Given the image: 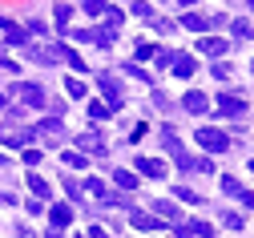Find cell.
<instances>
[{"instance_id":"6da1fadb","label":"cell","mask_w":254,"mask_h":238,"mask_svg":"<svg viewBox=\"0 0 254 238\" xmlns=\"http://www.w3.org/2000/svg\"><path fill=\"white\" fill-rule=\"evenodd\" d=\"M198 146L210 150V154H226L230 150V138L222 129H210V125H198Z\"/></svg>"},{"instance_id":"7a4b0ae2","label":"cell","mask_w":254,"mask_h":238,"mask_svg":"<svg viewBox=\"0 0 254 238\" xmlns=\"http://www.w3.org/2000/svg\"><path fill=\"white\" fill-rule=\"evenodd\" d=\"M97 85H101V93H105L109 113H117V109H121V81H117L113 73H101V77H97Z\"/></svg>"},{"instance_id":"3957f363","label":"cell","mask_w":254,"mask_h":238,"mask_svg":"<svg viewBox=\"0 0 254 238\" xmlns=\"http://www.w3.org/2000/svg\"><path fill=\"white\" fill-rule=\"evenodd\" d=\"M49 238H61V230H65L73 222V206H65V202H57V206H49Z\"/></svg>"},{"instance_id":"277c9868","label":"cell","mask_w":254,"mask_h":238,"mask_svg":"<svg viewBox=\"0 0 254 238\" xmlns=\"http://www.w3.org/2000/svg\"><path fill=\"white\" fill-rule=\"evenodd\" d=\"M174 234H178V238H210V234H214V226H210V222H202V218H186L182 226H174Z\"/></svg>"},{"instance_id":"5b68a950","label":"cell","mask_w":254,"mask_h":238,"mask_svg":"<svg viewBox=\"0 0 254 238\" xmlns=\"http://www.w3.org/2000/svg\"><path fill=\"white\" fill-rule=\"evenodd\" d=\"M12 93H20V101L24 105H33V109H41V105H49V97H45V89L41 85H33V81H20Z\"/></svg>"},{"instance_id":"8992f818","label":"cell","mask_w":254,"mask_h":238,"mask_svg":"<svg viewBox=\"0 0 254 238\" xmlns=\"http://www.w3.org/2000/svg\"><path fill=\"white\" fill-rule=\"evenodd\" d=\"M37 133L33 129H8V125H0V142L12 146V150H28V142H33Z\"/></svg>"},{"instance_id":"52a82bcc","label":"cell","mask_w":254,"mask_h":238,"mask_svg":"<svg viewBox=\"0 0 254 238\" xmlns=\"http://www.w3.org/2000/svg\"><path fill=\"white\" fill-rule=\"evenodd\" d=\"M33 133H37V138H45V142H65V121H61V117H45Z\"/></svg>"},{"instance_id":"ba28073f","label":"cell","mask_w":254,"mask_h":238,"mask_svg":"<svg viewBox=\"0 0 254 238\" xmlns=\"http://www.w3.org/2000/svg\"><path fill=\"white\" fill-rule=\"evenodd\" d=\"M129 226H133V230L153 234V230H162V226H170V222H162L157 214H145V210H133V214H129Z\"/></svg>"},{"instance_id":"9c48e42d","label":"cell","mask_w":254,"mask_h":238,"mask_svg":"<svg viewBox=\"0 0 254 238\" xmlns=\"http://www.w3.org/2000/svg\"><path fill=\"white\" fill-rule=\"evenodd\" d=\"M153 214L162 218V222H170V226H182V222H186V218H182V210H178V202H170V198L153 202Z\"/></svg>"},{"instance_id":"30bf717a","label":"cell","mask_w":254,"mask_h":238,"mask_svg":"<svg viewBox=\"0 0 254 238\" xmlns=\"http://www.w3.org/2000/svg\"><path fill=\"white\" fill-rule=\"evenodd\" d=\"M77 154H101V158H105V142H101V133H97V129L81 133V138H77Z\"/></svg>"},{"instance_id":"8fae6325","label":"cell","mask_w":254,"mask_h":238,"mask_svg":"<svg viewBox=\"0 0 254 238\" xmlns=\"http://www.w3.org/2000/svg\"><path fill=\"white\" fill-rule=\"evenodd\" d=\"M218 109L226 113V117H242V113H246V101L234 97V93H226V97H218Z\"/></svg>"},{"instance_id":"7c38bea8","label":"cell","mask_w":254,"mask_h":238,"mask_svg":"<svg viewBox=\"0 0 254 238\" xmlns=\"http://www.w3.org/2000/svg\"><path fill=\"white\" fill-rule=\"evenodd\" d=\"M0 32H4L8 45H24V41H28V32H24L20 24H12V20H4V16H0Z\"/></svg>"},{"instance_id":"4fadbf2b","label":"cell","mask_w":254,"mask_h":238,"mask_svg":"<svg viewBox=\"0 0 254 238\" xmlns=\"http://www.w3.org/2000/svg\"><path fill=\"white\" fill-rule=\"evenodd\" d=\"M137 174H145V178H166V165L157 161V158H137Z\"/></svg>"},{"instance_id":"5bb4252c","label":"cell","mask_w":254,"mask_h":238,"mask_svg":"<svg viewBox=\"0 0 254 238\" xmlns=\"http://www.w3.org/2000/svg\"><path fill=\"white\" fill-rule=\"evenodd\" d=\"M194 69H198V65H194L190 53H174V73L178 77H194Z\"/></svg>"},{"instance_id":"9a60e30c","label":"cell","mask_w":254,"mask_h":238,"mask_svg":"<svg viewBox=\"0 0 254 238\" xmlns=\"http://www.w3.org/2000/svg\"><path fill=\"white\" fill-rule=\"evenodd\" d=\"M198 53H206V57H222V53H226V41H222V37H202V41H198Z\"/></svg>"},{"instance_id":"2e32d148","label":"cell","mask_w":254,"mask_h":238,"mask_svg":"<svg viewBox=\"0 0 254 238\" xmlns=\"http://www.w3.org/2000/svg\"><path fill=\"white\" fill-rule=\"evenodd\" d=\"M182 105H186L190 113H206V109H210V101H206V93H186V97H182Z\"/></svg>"},{"instance_id":"e0dca14e","label":"cell","mask_w":254,"mask_h":238,"mask_svg":"<svg viewBox=\"0 0 254 238\" xmlns=\"http://www.w3.org/2000/svg\"><path fill=\"white\" fill-rule=\"evenodd\" d=\"M28 190L37 194V202H45V198H49V182H45L41 174H28Z\"/></svg>"},{"instance_id":"ac0fdd59","label":"cell","mask_w":254,"mask_h":238,"mask_svg":"<svg viewBox=\"0 0 254 238\" xmlns=\"http://www.w3.org/2000/svg\"><path fill=\"white\" fill-rule=\"evenodd\" d=\"M113 182L121 190H137V174H129V169H113Z\"/></svg>"},{"instance_id":"d6986e66","label":"cell","mask_w":254,"mask_h":238,"mask_svg":"<svg viewBox=\"0 0 254 238\" xmlns=\"http://www.w3.org/2000/svg\"><path fill=\"white\" fill-rule=\"evenodd\" d=\"M206 24H210V20H206V16H198V12H186V16H182V28H194V32H202Z\"/></svg>"},{"instance_id":"ffe728a7","label":"cell","mask_w":254,"mask_h":238,"mask_svg":"<svg viewBox=\"0 0 254 238\" xmlns=\"http://www.w3.org/2000/svg\"><path fill=\"white\" fill-rule=\"evenodd\" d=\"M121 20H125V12H121V8H109V4H105V28H113V32H117V28H121Z\"/></svg>"},{"instance_id":"44dd1931","label":"cell","mask_w":254,"mask_h":238,"mask_svg":"<svg viewBox=\"0 0 254 238\" xmlns=\"http://www.w3.org/2000/svg\"><path fill=\"white\" fill-rule=\"evenodd\" d=\"M65 93H69L73 101H81V97H85L89 89H85V81H77V77H69V81H65Z\"/></svg>"},{"instance_id":"7402d4cb","label":"cell","mask_w":254,"mask_h":238,"mask_svg":"<svg viewBox=\"0 0 254 238\" xmlns=\"http://www.w3.org/2000/svg\"><path fill=\"white\" fill-rule=\"evenodd\" d=\"M53 16H57V28L65 32V28H69V16H73V8H69V4H57V8H53Z\"/></svg>"},{"instance_id":"603a6c76","label":"cell","mask_w":254,"mask_h":238,"mask_svg":"<svg viewBox=\"0 0 254 238\" xmlns=\"http://www.w3.org/2000/svg\"><path fill=\"white\" fill-rule=\"evenodd\" d=\"M65 165H69V169H85V165H89V158H85V154H77V150H69V154H65Z\"/></svg>"},{"instance_id":"cb8c5ba5","label":"cell","mask_w":254,"mask_h":238,"mask_svg":"<svg viewBox=\"0 0 254 238\" xmlns=\"http://www.w3.org/2000/svg\"><path fill=\"white\" fill-rule=\"evenodd\" d=\"M81 190H89V194H93V198H105V194H109V190H105V182H101V178H89V182H85V186H81Z\"/></svg>"},{"instance_id":"d4e9b609","label":"cell","mask_w":254,"mask_h":238,"mask_svg":"<svg viewBox=\"0 0 254 238\" xmlns=\"http://www.w3.org/2000/svg\"><path fill=\"white\" fill-rule=\"evenodd\" d=\"M93 41H97L101 49H109V45L117 41V32H113V28H101V32H93Z\"/></svg>"},{"instance_id":"484cf974","label":"cell","mask_w":254,"mask_h":238,"mask_svg":"<svg viewBox=\"0 0 254 238\" xmlns=\"http://www.w3.org/2000/svg\"><path fill=\"white\" fill-rule=\"evenodd\" d=\"M89 117H93V121H105V117H109V105H105V101H93V105H89Z\"/></svg>"},{"instance_id":"4316f807","label":"cell","mask_w":254,"mask_h":238,"mask_svg":"<svg viewBox=\"0 0 254 238\" xmlns=\"http://www.w3.org/2000/svg\"><path fill=\"white\" fill-rule=\"evenodd\" d=\"M234 37H238V41H250V37H254L250 20H234Z\"/></svg>"},{"instance_id":"83f0119b","label":"cell","mask_w":254,"mask_h":238,"mask_svg":"<svg viewBox=\"0 0 254 238\" xmlns=\"http://www.w3.org/2000/svg\"><path fill=\"white\" fill-rule=\"evenodd\" d=\"M41 158H45V154H41V150H33V146L20 154V161H24V165H41Z\"/></svg>"},{"instance_id":"f1b7e54d","label":"cell","mask_w":254,"mask_h":238,"mask_svg":"<svg viewBox=\"0 0 254 238\" xmlns=\"http://www.w3.org/2000/svg\"><path fill=\"white\" fill-rule=\"evenodd\" d=\"M222 190H226V194H234V198H238V194H242V182L226 174V178H222Z\"/></svg>"},{"instance_id":"f546056e","label":"cell","mask_w":254,"mask_h":238,"mask_svg":"<svg viewBox=\"0 0 254 238\" xmlns=\"http://www.w3.org/2000/svg\"><path fill=\"white\" fill-rule=\"evenodd\" d=\"M133 16H141V20H149V16H153V8L145 4V0H133Z\"/></svg>"},{"instance_id":"4dcf8cb0","label":"cell","mask_w":254,"mask_h":238,"mask_svg":"<svg viewBox=\"0 0 254 238\" xmlns=\"http://www.w3.org/2000/svg\"><path fill=\"white\" fill-rule=\"evenodd\" d=\"M65 37H73V41H93V32H89V28H65Z\"/></svg>"},{"instance_id":"1f68e13d","label":"cell","mask_w":254,"mask_h":238,"mask_svg":"<svg viewBox=\"0 0 254 238\" xmlns=\"http://www.w3.org/2000/svg\"><path fill=\"white\" fill-rule=\"evenodd\" d=\"M178 198H182V202H202L198 190H190V186H178Z\"/></svg>"},{"instance_id":"d6a6232c","label":"cell","mask_w":254,"mask_h":238,"mask_svg":"<svg viewBox=\"0 0 254 238\" xmlns=\"http://www.w3.org/2000/svg\"><path fill=\"white\" fill-rule=\"evenodd\" d=\"M65 190H69V198H73V202H81V182H73V178H65Z\"/></svg>"},{"instance_id":"836d02e7","label":"cell","mask_w":254,"mask_h":238,"mask_svg":"<svg viewBox=\"0 0 254 238\" xmlns=\"http://www.w3.org/2000/svg\"><path fill=\"white\" fill-rule=\"evenodd\" d=\"M153 53H157V49H153V45H137V53H133V57H137V61H149V57H153Z\"/></svg>"},{"instance_id":"e575fe53","label":"cell","mask_w":254,"mask_h":238,"mask_svg":"<svg viewBox=\"0 0 254 238\" xmlns=\"http://www.w3.org/2000/svg\"><path fill=\"white\" fill-rule=\"evenodd\" d=\"M85 12H105V0H85Z\"/></svg>"},{"instance_id":"d590c367","label":"cell","mask_w":254,"mask_h":238,"mask_svg":"<svg viewBox=\"0 0 254 238\" xmlns=\"http://www.w3.org/2000/svg\"><path fill=\"white\" fill-rule=\"evenodd\" d=\"M222 222H226L230 230H238V226H242V214H226V218H222Z\"/></svg>"},{"instance_id":"8d00e7d4","label":"cell","mask_w":254,"mask_h":238,"mask_svg":"<svg viewBox=\"0 0 254 238\" xmlns=\"http://www.w3.org/2000/svg\"><path fill=\"white\" fill-rule=\"evenodd\" d=\"M89 238H109V230H101V226H93V230H89Z\"/></svg>"},{"instance_id":"74e56055","label":"cell","mask_w":254,"mask_h":238,"mask_svg":"<svg viewBox=\"0 0 254 238\" xmlns=\"http://www.w3.org/2000/svg\"><path fill=\"white\" fill-rule=\"evenodd\" d=\"M238 198H242V202H246V206H254V190H242V194H238Z\"/></svg>"},{"instance_id":"f35d334b","label":"cell","mask_w":254,"mask_h":238,"mask_svg":"<svg viewBox=\"0 0 254 238\" xmlns=\"http://www.w3.org/2000/svg\"><path fill=\"white\" fill-rule=\"evenodd\" d=\"M178 4H182V8H190V4H198V0H178Z\"/></svg>"},{"instance_id":"ab89813d","label":"cell","mask_w":254,"mask_h":238,"mask_svg":"<svg viewBox=\"0 0 254 238\" xmlns=\"http://www.w3.org/2000/svg\"><path fill=\"white\" fill-rule=\"evenodd\" d=\"M20 238H28V234H20Z\"/></svg>"},{"instance_id":"60d3db41","label":"cell","mask_w":254,"mask_h":238,"mask_svg":"<svg viewBox=\"0 0 254 238\" xmlns=\"http://www.w3.org/2000/svg\"><path fill=\"white\" fill-rule=\"evenodd\" d=\"M250 169H254V161H250Z\"/></svg>"}]
</instances>
